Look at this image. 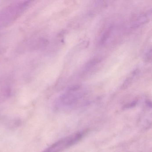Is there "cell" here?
Returning <instances> with one entry per match:
<instances>
[{
    "label": "cell",
    "instance_id": "obj_3",
    "mask_svg": "<svg viewBox=\"0 0 152 152\" xmlns=\"http://www.w3.org/2000/svg\"><path fill=\"white\" fill-rule=\"evenodd\" d=\"M76 91H68L63 94L61 97V102L66 106H70L77 103L81 99L82 94Z\"/></svg>",
    "mask_w": 152,
    "mask_h": 152
},
{
    "label": "cell",
    "instance_id": "obj_6",
    "mask_svg": "<svg viewBox=\"0 0 152 152\" xmlns=\"http://www.w3.org/2000/svg\"><path fill=\"white\" fill-rule=\"evenodd\" d=\"M151 54H152V51H151V50L150 49V50L148 51V52L147 53L146 55H145V59L147 62L151 60Z\"/></svg>",
    "mask_w": 152,
    "mask_h": 152
},
{
    "label": "cell",
    "instance_id": "obj_1",
    "mask_svg": "<svg viewBox=\"0 0 152 152\" xmlns=\"http://www.w3.org/2000/svg\"><path fill=\"white\" fill-rule=\"evenodd\" d=\"M29 1H20L12 4L0 11V29L6 27L18 19L26 10Z\"/></svg>",
    "mask_w": 152,
    "mask_h": 152
},
{
    "label": "cell",
    "instance_id": "obj_2",
    "mask_svg": "<svg viewBox=\"0 0 152 152\" xmlns=\"http://www.w3.org/2000/svg\"><path fill=\"white\" fill-rule=\"evenodd\" d=\"M84 132H78L59 140L43 152H60L79 142L84 136Z\"/></svg>",
    "mask_w": 152,
    "mask_h": 152
},
{
    "label": "cell",
    "instance_id": "obj_4",
    "mask_svg": "<svg viewBox=\"0 0 152 152\" xmlns=\"http://www.w3.org/2000/svg\"><path fill=\"white\" fill-rule=\"evenodd\" d=\"M112 30V27H109L103 35L101 40V44H104L109 37Z\"/></svg>",
    "mask_w": 152,
    "mask_h": 152
},
{
    "label": "cell",
    "instance_id": "obj_5",
    "mask_svg": "<svg viewBox=\"0 0 152 152\" xmlns=\"http://www.w3.org/2000/svg\"><path fill=\"white\" fill-rule=\"evenodd\" d=\"M132 82V79L131 77H129L126 79V80L124 81L122 85L121 86V88L124 89L128 88L129 86L131 84Z\"/></svg>",
    "mask_w": 152,
    "mask_h": 152
}]
</instances>
